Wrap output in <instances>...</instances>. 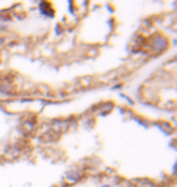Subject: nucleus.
Instances as JSON below:
<instances>
[]
</instances>
